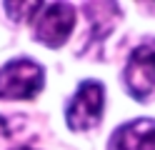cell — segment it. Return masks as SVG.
Returning a JSON list of instances; mask_svg holds the SVG:
<instances>
[{
    "instance_id": "7",
    "label": "cell",
    "mask_w": 155,
    "mask_h": 150,
    "mask_svg": "<svg viewBox=\"0 0 155 150\" xmlns=\"http://www.w3.org/2000/svg\"><path fill=\"white\" fill-rule=\"evenodd\" d=\"M13 150H35V148H28V145H23V148H13Z\"/></svg>"
},
{
    "instance_id": "2",
    "label": "cell",
    "mask_w": 155,
    "mask_h": 150,
    "mask_svg": "<svg viewBox=\"0 0 155 150\" xmlns=\"http://www.w3.org/2000/svg\"><path fill=\"white\" fill-rule=\"evenodd\" d=\"M43 65L30 58H15L0 68V98L5 100H30L43 90Z\"/></svg>"
},
{
    "instance_id": "1",
    "label": "cell",
    "mask_w": 155,
    "mask_h": 150,
    "mask_svg": "<svg viewBox=\"0 0 155 150\" xmlns=\"http://www.w3.org/2000/svg\"><path fill=\"white\" fill-rule=\"evenodd\" d=\"M75 25V8L68 3H38L30 15L33 38L48 48H63Z\"/></svg>"
},
{
    "instance_id": "5",
    "label": "cell",
    "mask_w": 155,
    "mask_h": 150,
    "mask_svg": "<svg viewBox=\"0 0 155 150\" xmlns=\"http://www.w3.org/2000/svg\"><path fill=\"white\" fill-rule=\"evenodd\" d=\"M108 150H155V120L140 118L120 125L113 133Z\"/></svg>"
},
{
    "instance_id": "6",
    "label": "cell",
    "mask_w": 155,
    "mask_h": 150,
    "mask_svg": "<svg viewBox=\"0 0 155 150\" xmlns=\"http://www.w3.org/2000/svg\"><path fill=\"white\" fill-rule=\"evenodd\" d=\"M13 133H15V125H13L8 118L0 115V138H10Z\"/></svg>"
},
{
    "instance_id": "4",
    "label": "cell",
    "mask_w": 155,
    "mask_h": 150,
    "mask_svg": "<svg viewBox=\"0 0 155 150\" xmlns=\"http://www.w3.org/2000/svg\"><path fill=\"white\" fill-rule=\"evenodd\" d=\"M125 88L135 100H145L155 90V45L135 48L125 63Z\"/></svg>"
},
{
    "instance_id": "3",
    "label": "cell",
    "mask_w": 155,
    "mask_h": 150,
    "mask_svg": "<svg viewBox=\"0 0 155 150\" xmlns=\"http://www.w3.org/2000/svg\"><path fill=\"white\" fill-rule=\"evenodd\" d=\"M105 105V88L100 80H83L78 85L75 95L68 100L65 108V123L70 130H90L100 123Z\"/></svg>"
}]
</instances>
